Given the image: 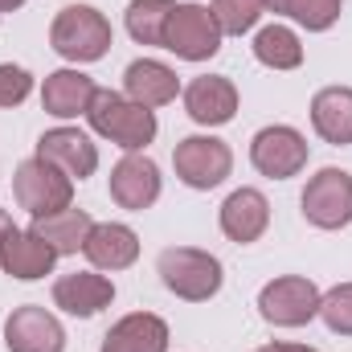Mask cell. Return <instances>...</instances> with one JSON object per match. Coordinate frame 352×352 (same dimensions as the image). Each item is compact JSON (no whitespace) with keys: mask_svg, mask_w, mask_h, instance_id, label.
Returning a JSON list of instances; mask_svg holds the SVG:
<instances>
[{"mask_svg":"<svg viewBox=\"0 0 352 352\" xmlns=\"http://www.w3.org/2000/svg\"><path fill=\"white\" fill-rule=\"evenodd\" d=\"M87 119L102 140H111V144H119L127 152H140V148H148L156 140V115L148 107L131 102L119 90H94Z\"/></svg>","mask_w":352,"mask_h":352,"instance_id":"obj_1","label":"cell"},{"mask_svg":"<svg viewBox=\"0 0 352 352\" xmlns=\"http://www.w3.org/2000/svg\"><path fill=\"white\" fill-rule=\"evenodd\" d=\"M50 41L70 62H98L111 50V21L90 4H70L54 16Z\"/></svg>","mask_w":352,"mask_h":352,"instance_id":"obj_2","label":"cell"},{"mask_svg":"<svg viewBox=\"0 0 352 352\" xmlns=\"http://www.w3.org/2000/svg\"><path fill=\"white\" fill-rule=\"evenodd\" d=\"M156 270H160L164 287L188 303H205L221 291V263L205 250H192V246H168L160 254Z\"/></svg>","mask_w":352,"mask_h":352,"instance_id":"obj_3","label":"cell"},{"mask_svg":"<svg viewBox=\"0 0 352 352\" xmlns=\"http://www.w3.org/2000/svg\"><path fill=\"white\" fill-rule=\"evenodd\" d=\"M320 287L303 274H283L274 283H266L258 295V311L266 324L274 328H303L320 316Z\"/></svg>","mask_w":352,"mask_h":352,"instance_id":"obj_4","label":"cell"},{"mask_svg":"<svg viewBox=\"0 0 352 352\" xmlns=\"http://www.w3.org/2000/svg\"><path fill=\"white\" fill-rule=\"evenodd\" d=\"M12 192H16V205L29 209L33 217H45V213H58V209H70V197H74V180L54 168L50 160L33 156L25 160L16 176H12Z\"/></svg>","mask_w":352,"mask_h":352,"instance_id":"obj_5","label":"cell"},{"mask_svg":"<svg viewBox=\"0 0 352 352\" xmlns=\"http://www.w3.org/2000/svg\"><path fill=\"white\" fill-rule=\"evenodd\" d=\"M164 50L184 62H205L221 50V25L205 4H176L164 29Z\"/></svg>","mask_w":352,"mask_h":352,"instance_id":"obj_6","label":"cell"},{"mask_svg":"<svg viewBox=\"0 0 352 352\" xmlns=\"http://www.w3.org/2000/svg\"><path fill=\"white\" fill-rule=\"evenodd\" d=\"M303 217L320 230H340L352 221V176L344 168H320L303 188Z\"/></svg>","mask_w":352,"mask_h":352,"instance_id":"obj_7","label":"cell"},{"mask_svg":"<svg viewBox=\"0 0 352 352\" xmlns=\"http://www.w3.org/2000/svg\"><path fill=\"white\" fill-rule=\"evenodd\" d=\"M173 164H176V176L188 188H217L234 168V152L213 135H188V140L176 144Z\"/></svg>","mask_w":352,"mask_h":352,"instance_id":"obj_8","label":"cell"},{"mask_svg":"<svg viewBox=\"0 0 352 352\" xmlns=\"http://www.w3.org/2000/svg\"><path fill=\"white\" fill-rule=\"evenodd\" d=\"M250 160L254 168L270 180H287V176H299L307 168V140L295 131V127H263L250 144Z\"/></svg>","mask_w":352,"mask_h":352,"instance_id":"obj_9","label":"cell"},{"mask_svg":"<svg viewBox=\"0 0 352 352\" xmlns=\"http://www.w3.org/2000/svg\"><path fill=\"white\" fill-rule=\"evenodd\" d=\"M4 344H8V352H62L66 332L45 307L29 303V307H16L4 320Z\"/></svg>","mask_w":352,"mask_h":352,"instance_id":"obj_10","label":"cell"},{"mask_svg":"<svg viewBox=\"0 0 352 352\" xmlns=\"http://www.w3.org/2000/svg\"><path fill=\"white\" fill-rule=\"evenodd\" d=\"M37 156L50 160L54 168L70 176V180H87L98 168V148L90 144V135H82L78 127H54L37 140Z\"/></svg>","mask_w":352,"mask_h":352,"instance_id":"obj_11","label":"cell"},{"mask_svg":"<svg viewBox=\"0 0 352 352\" xmlns=\"http://www.w3.org/2000/svg\"><path fill=\"white\" fill-rule=\"evenodd\" d=\"M111 197H115V205L119 209H148L156 197H160V168L148 160V156H140V152H127L119 164H115V173H111Z\"/></svg>","mask_w":352,"mask_h":352,"instance_id":"obj_12","label":"cell"},{"mask_svg":"<svg viewBox=\"0 0 352 352\" xmlns=\"http://www.w3.org/2000/svg\"><path fill=\"white\" fill-rule=\"evenodd\" d=\"M184 111L201 123V127H221L238 115V90L230 78L221 74H205V78H192L184 90Z\"/></svg>","mask_w":352,"mask_h":352,"instance_id":"obj_13","label":"cell"},{"mask_svg":"<svg viewBox=\"0 0 352 352\" xmlns=\"http://www.w3.org/2000/svg\"><path fill=\"white\" fill-rule=\"evenodd\" d=\"M266 226H270V205H266V197L258 188H238V192H230L226 197V205H221V234L230 238V242H258L266 234Z\"/></svg>","mask_w":352,"mask_h":352,"instance_id":"obj_14","label":"cell"},{"mask_svg":"<svg viewBox=\"0 0 352 352\" xmlns=\"http://www.w3.org/2000/svg\"><path fill=\"white\" fill-rule=\"evenodd\" d=\"M111 299H115V283L102 274H90V270L62 274L54 283V303L70 316H98L102 307H111Z\"/></svg>","mask_w":352,"mask_h":352,"instance_id":"obj_15","label":"cell"},{"mask_svg":"<svg viewBox=\"0 0 352 352\" xmlns=\"http://www.w3.org/2000/svg\"><path fill=\"white\" fill-rule=\"evenodd\" d=\"M102 352H168V324L152 311H131L107 332Z\"/></svg>","mask_w":352,"mask_h":352,"instance_id":"obj_16","label":"cell"},{"mask_svg":"<svg viewBox=\"0 0 352 352\" xmlns=\"http://www.w3.org/2000/svg\"><path fill=\"white\" fill-rule=\"evenodd\" d=\"M54 246L50 242H41L33 230H8V238H4V254H0V266L12 274V278H41V274H50L54 270Z\"/></svg>","mask_w":352,"mask_h":352,"instance_id":"obj_17","label":"cell"},{"mask_svg":"<svg viewBox=\"0 0 352 352\" xmlns=\"http://www.w3.org/2000/svg\"><path fill=\"white\" fill-rule=\"evenodd\" d=\"M82 254H87L98 270H123V266H131L135 258H140V238H135V230H131V226L102 221V226H94V230H90Z\"/></svg>","mask_w":352,"mask_h":352,"instance_id":"obj_18","label":"cell"},{"mask_svg":"<svg viewBox=\"0 0 352 352\" xmlns=\"http://www.w3.org/2000/svg\"><path fill=\"white\" fill-rule=\"evenodd\" d=\"M123 90H127V98L131 102H140V107H164V102H173L180 82H176V70H168L164 62H152V58H140V62H131L127 66V74H123Z\"/></svg>","mask_w":352,"mask_h":352,"instance_id":"obj_19","label":"cell"},{"mask_svg":"<svg viewBox=\"0 0 352 352\" xmlns=\"http://www.w3.org/2000/svg\"><path fill=\"white\" fill-rule=\"evenodd\" d=\"M311 127L320 140L344 148L352 144V90L349 87H324L311 98Z\"/></svg>","mask_w":352,"mask_h":352,"instance_id":"obj_20","label":"cell"},{"mask_svg":"<svg viewBox=\"0 0 352 352\" xmlns=\"http://www.w3.org/2000/svg\"><path fill=\"white\" fill-rule=\"evenodd\" d=\"M94 82L78 70H58L45 78L41 87V107L58 119H74V115H87L90 111V98H94Z\"/></svg>","mask_w":352,"mask_h":352,"instance_id":"obj_21","label":"cell"},{"mask_svg":"<svg viewBox=\"0 0 352 352\" xmlns=\"http://www.w3.org/2000/svg\"><path fill=\"white\" fill-rule=\"evenodd\" d=\"M90 230H94V221H90L87 209H58V213L33 217V234L41 242H50L54 254H78L87 246Z\"/></svg>","mask_w":352,"mask_h":352,"instance_id":"obj_22","label":"cell"},{"mask_svg":"<svg viewBox=\"0 0 352 352\" xmlns=\"http://www.w3.org/2000/svg\"><path fill=\"white\" fill-rule=\"evenodd\" d=\"M173 8V0H131L127 4V33L140 45H164V29H168Z\"/></svg>","mask_w":352,"mask_h":352,"instance_id":"obj_23","label":"cell"},{"mask_svg":"<svg viewBox=\"0 0 352 352\" xmlns=\"http://www.w3.org/2000/svg\"><path fill=\"white\" fill-rule=\"evenodd\" d=\"M254 58L270 66V70H295L303 62V45L287 25H266L263 33L254 37Z\"/></svg>","mask_w":352,"mask_h":352,"instance_id":"obj_24","label":"cell"},{"mask_svg":"<svg viewBox=\"0 0 352 352\" xmlns=\"http://www.w3.org/2000/svg\"><path fill=\"white\" fill-rule=\"evenodd\" d=\"M266 8L270 12H283V16H295L311 33L332 29L336 16H340V0H266Z\"/></svg>","mask_w":352,"mask_h":352,"instance_id":"obj_25","label":"cell"},{"mask_svg":"<svg viewBox=\"0 0 352 352\" xmlns=\"http://www.w3.org/2000/svg\"><path fill=\"white\" fill-rule=\"evenodd\" d=\"M263 8L266 0H213V16H217L221 33H238V37L258 25Z\"/></svg>","mask_w":352,"mask_h":352,"instance_id":"obj_26","label":"cell"},{"mask_svg":"<svg viewBox=\"0 0 352 352\" xmlns=\"http://www.w3.org/2000/svg\"><path fill=\"white\" fill-rule=\"evenodd\" d=\"M320 316H324V324H328L336 336H352V283L332 287V291L320 299Z\"/></svg>","mask_w":352,"mask_h":352,"instance_id":"obj_27","label":"cell"},{"mask_svg":"<svg viewBox=\"0 0 352 352\" xmlns=\"http://www.w3.org/2000/svg\"><path fill=\"white\" fill-rule=\"evenodd\" d=\"M33 90V78L21 70V66H0V107H16L25 102Z\"/></svg>","mask_w":352,"mask_h":352,"instance_id":"obj_28","label":"cell"},{"mask_svg":"<svg viewBox=\"0 0 352 352\" xmlns=\"http://www.w3.org/2000/svg\"><path fill=\"white\" fill-rule=\"evenodd\" d=\"M8 230H12V217L0 209V254H4V238H8Z\"/></svg>","mask_w":352,"mask_h":352,"instance_id":"obj_29","label":"cell"},{"mask_svg":"<svg viewBox=\"0 0 352 352\" xmlns=\"http://www.w3.org/2000/svg\"><path fill=\"white\" fill-rule=\"evenodd\" d=\"M25 0H0V12H12V8H21Z\"/></svg>","mask_w":352,"mask_h":352,"instance_id":"obj_30","label":"cell"},{"mask_svg":"<svg viewBox=\"0 0 352 352\" xmlns=\"http://www.w3.org/2000/svg\"><path fill=\"white\" fill-rule=\"evenodd\" d=\"M283 352H316V349H307V344H283Z\"/></svg>","mask_w":352,"mask_h":352,"instance_id":"obj_31","label":"cell"},{"mask_svg":"<svg viewBox=\"0 0 352 352\" xmlns=\"http://www.w3.org/2000/svg\"><path fill=\"white\" fill-rule=\"evenodd\" d=\"M254 352H283V344H263V349H254Z\"/></svg>","mask_w":352,"mask_h":352,"instance_id":"obj_32","label":"cell"}]
</instances>
